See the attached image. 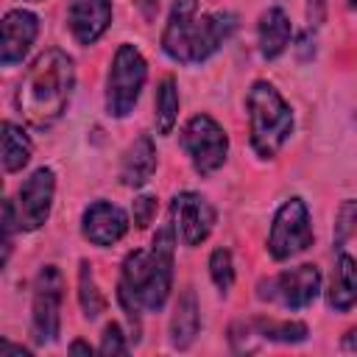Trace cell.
<instances>
[{
	"instance_id": "cell-1",
	"label": "cell",
	"mask_w": 357,
	"mask_h": 357,
	"mask_svg": "<svg viewBox=\"0 0 357 357\" xmlns=\"http://www.w3.org/2000/svg\"><path fill=\"white\" fill-rule=\"evenodd\" d=\"M173 248H176V226L170 220L153 234L151 248H137L123 259L117 298L137 332V340H139V310L159 312L173 290Z\"/></svg>"
},
{
	"instance_id": "cell-2",
	"label": "cell",
	"mask_w": 357,
	"mask_h": 357,
	"mask_svg": "<svg viewBox=\"0 0 357 357\" xmlns=\"http://www.w3.org/2000/svg\"><path fill=\"white\" fill-rule=\"evenodd\" d=\"M73 86H75L73 59L59 47H47L25 67L14 92V106L28 126L47 128L67 112Z\"/></svg>"
},
{
	"instance_id": "cell-3",
	"label": "cell",
	"mask_w": 357,
	"mask_h": 357,
	"mask_svg": "<svg viewBox=\"0 0 357 357\" xmlns=\"http://www.w3.org/2000/svg\"><path fill=\"white\" fill-rule=\"evenodd\" d=\"M251 148L259 159H273L293 134V109L271 81H254L245 95Z\"/></svg>"
},
{
	"instance_id": "cell-4",
	"label": "cell",
	"mask_w": 357,
	"mask_h": 357,
	"mask_svg": "<svg viewBox=\"0 0 357 357\" xmlns=\"http://www.w3.org/2000/svg\"><path fill=\"white\" fill-rule=\"evenodd\" d=\"M148 78V64L134 45H120L112 56L106 75V112L112 117H128L139 100Z\"/></svg>"
},
{
	"instance_id": "cell-5",
	"label": "cell",
	"mask_w": 357,
	"mask_h": 357,
	"mask_svg": "<svg viewBox=\"0 0 357 357\" xmlns=\"http://www.w3.org/2000/svg\"><path fill=\"white\" fill-rule=\"evenodd\" d=\"M181 148L198 176H212L229 156V134L209 114H192L181 128Z\"/></svg>"
},
{
	"instance_id": "cell-6",
	"label": "cell",
	"mask_w": 357,
	"mask_h": 357,
	"mask_svg": "<svg viewBox=\"0 0 357 357\" xmlns=\"http://www.w3.org/2000/svg\"><path fill=\"white\" fill-rule=\"evenodd\" d=\"M61 301H64V276L56 265H42L33 279V304H31V329L39 346L53 343L61 329Z\"/></svg>"
},
{
	"instance_id": "cell-7",
	"label": "cell",
	"mask_w": 357,
	"mask_h": 357,
	"mask_svg": "<svg viewBox=\"0 0 357 357\" xmlns=\"http://www.w3.org/2000/svg\"><path fill=\"white\" fill-rule=\"evenodd\" d=\"M310 245H312L310 209H307V204L301 198H290L273 215L271 234H268V254L276 262H284V259L298 257Z\"/></svg>"
},
{
	"instance_id": "cell-8",
	"label": "cell",
	"mask_w": 357,
	"mask_h": 357,
	"mask_svg": "<svg viewBox=\"0 0 357 357\" xmlns=\"http://www.w3.org/2000/svg\"><path fill=\"white\" fill-rule=\"evenodd\" d=\"M321 293V271L310 262L282 271L273 279H262L257 284V296L262 301H279L284 310H304Z\"/></svg>"
},
{
	"instance_id": "cell-9",
	"label": "cell",
	"mask_w": 357,
	"mask_h": 357,
	"mask_svg": "<svg viewBox=\"0 0 357 357\" xmlns=\"http://www.w3.org/2000/svg\"><path fill=\"white\" fill-rule=\"evenodd\" d=\"M215 206L201 195V192H178L173 195L170 201V220L176 226V234L178 240L187 245V248H195L201 245L212 229H215Z\"/></svg>"
},
{
	"instance_id": "cell-10",
	"label": "cell",
	"mask_w": 357,
	"mask_h": 357,
	"mask_svg": "<svg viewBox=\"0 0 357 357\" xmlns=\"http://www.w3.org/2000/svg\"><path fill=\"white\" fill-rule=\"evenodd\" d=\"M56 195V173L50 167H36L17 192V218L22 231H36L47 223Z\"/></svg>"
},
{
	"instance_id": "cell-11",
	"label": "cell",
	"mask_w": 357,
	"mask_h": 357,
	"mask_svg": "<svg viewBox=\"0 0 357 357\" xmlns=\"http://www.w3.org/2000/svg\"><path fill=\"white\" fill-rule=\"evenodd\" d=\"M81 231L92 245H114L128 231V215L112 201H95L81 215Z\"/></svg>"
},
{
	"instance_id": "cell-12",
	"label": "cell",
	"mask_w": 357,
	"mask_h": 357,
	"mask_svg": "<svg viewBox=\"0 0 357 357\" xmlns=\"http://www.w3.org/2000/svg\"><path fill=\"white\" fill-rule=\"evenodd\" d=\"M3 36H0V61L6 67H14L25 59L31 50L36 33H39V17L28 8H11L3 17Z\"/></svg>"
},
{
	"instance_id": "cell-13",
	"label": "cell",
	"mask_w": 357,
	"mask_h": 357,
	"mask_svg": "<svg viewBox=\"0 0 357 357\" xmlns=\"http://www.w3.org/2000/svg\"><path fill=\"white\" fill-rule=\"evenodd\" d=\"M237 31V14L231 11H212V14H198L195 28H192V42H190V64L206 61L218 47Z\"/></svg>"
},
{
	"instance_id": "cell-14",
	"label": "cell",
	"mask_w": 357,
	"mask_h": 357,
	"mask_svg": "<svg viewBox=\"0 0 357 357\" xmlns=\"http://www.w3.org/2000/svg\"><path fill=\"white\" fill-rule=\"evenodd\" d=\"M195 20H198V0H176L167 14L162 31V50L178 64H190V42H192Z\"/></svg>"
},
{
	"instance_id": "cell-15",
	"label": "cell",
	"mask_w": 357,
	"mask_h": 357,
	"mask_svg": "<svg viewBox=\"0 0 357 357\" xmlns=\"http://www.w3.org/2000/svg\"><path fill=\"white\" fill-rule=\"evenodd\" d=\"M67 22L78 45H95L112 22V0H73Z\"/></svg>"
},
{
	"instance_id": "cell-16",
	"label": "cell",
	"mask_w": 357,
	"mask_h": 357,
	"mask_svg": "<svg viewBox=\"0 0 357 357\" xmlns=\"http://www.w3.org/2000/svg\"><path fill=\"white\" fill-rule=\"evenodd\" d=\"M156 170V145L148 134H139L123 153L120 162V184L123 187H145Z\"/></svg>"
},
{
	"instance_id": "cell-17",
	"label": "cell",
	"mask_w": 357,
	"mask_h": 357,
	"mask_svg": "<svg viewBox=\"0 0 357 357\" xmlns=\"http://www.w3.org/2000/svg\"><path fill=\"white\" fill-rule=\"evenodd\" d=\"M290 39H293V25H290V17H287L279 6H273V8H268V11L259 14V22H257V42H259L262 59H268V61L279 59V56L287 50Z\"/></svg>"
},
{
	"instance_id": "cell-18",
	"label": "cell",
	"mask_w": 357,
	"mask_h": 357,
	"mask_svg": "<svg viewBox=\"0 0 357 357\" xmlns=\"http://www.w3.org/2000/svg\"><path fill=\"white\" fill-rule=\"evenodd\" d=\"M201 329V312H198V298L192 287H184L176 307H173V318H170V343L173 349H190L195 335Z\"/></svg>"
},
{
	"instance_id": "cell-19",
	"label": "cell",
	"mask_w": 357,
	"mask_h": 357,
	"mask_svg": "<svg viewBox=\"0 0 357 357\" xmlns=\"http://www.w3.org/2000/svg\"><path fill=\"white\" fill-rule=\"evenodd\" d=\"M326 304L335 312H349L357 304V259L340 254L332 271V282L326 290Z\"/></svg>"
},
{
	"instance_id": "cell-20",
	"label": "cell",
	"mask_w": 357,
	"mask_h": 357,
	"mask_svg": "<svg viewBox=\"0 0 357 357\" xmlns=\"http://www.w3.org/2000/svg\"><path fill=\"white\" fill-rule=\"evenodd\" d=\"M31 151H33V145H31V137L25 134V128L6 120L3 123V167H6V173L22 170L31 162Z\"/></svg>"
},
{
	"instance_id": "cell-21",
	"label": "cell",
	"mask_w": 357,
	"mask_h": 357,
	"mask_svg": "<svg viewBox=\"0 0 357 357\" xmlns=\"http://www.w3.org/2000/svg\"><path fill=\"white\" fill-rule=\"evenodd\" d=\"M153 120H156V131L162 137H167L178 120V86L173 75H165L156 86V100H153Z\"/></svg>"
},
{
	"instance_id": "cell-22",
	"label": "cell",
	"mask_w": 357,
	"mask_h": 357,
	"mask_svg": "<svg viewBox=\"0 0 357 357\" xmlns=\"http://www.w3.org/2000/svg\"><path fill=\"white\" fill-rule=\"evenodd\" d=\"M78 301H81L84 318H89V321H95L106 310V298L98 290V282L92 276V265L86 259H81V268H78Z\"/></svg>"
},
{
	"instance_id": "cell-23",
	"label": "cell",
	"mask_w": 357,
	"mask_h": 357,
	"mask_svg": "<svg viewBox=\"0 0 357 357\" xmlns=\"http://www.w3.org/2000/svg\"><path fill=\"white\" fill-rule=\"evenodd\" d=\"M259 337L262 340H276V343H301L307 340L310 329L301 321H273V318H254Z\"/></svg>"
},
{
	"instance_id": "cell-24",
	"label": "cell",
	"mask_w": 357,
	"mask_h": 357,
	"mask_svg": "<svg viewBox=\"0 0 357 357\" xmlns=\"http://www.w3.org/2000/svg\"><path fill=\"white\" fill-rule=\"evenodd\" d=\"M209 276L215 282V287L226 296L234 284V259H231V251L229 248H215L209 254Z\"/></svg>"
},
{
	"instance_id": "cell-25",
	"label": "cell",
	"mask_w": 357,
	"mask_h": 357,
	"mask_svg": "<svg viewBox=\"0 0 357 357\" xmlns=\"http://www.w3.org/2000/svg\"><path fill=\"white\" fill-rule=\"evenodd\" d=\"M259 340L262 337H259V329H257L254 318L251 321H234L229 326V343H231L234 351H257Z\"/></svg>"
},
{
	"instance_id": "cell-26",
	"label": "cell",
	"mask_w": 357,
	"mask_h": 357,
	"mask_svg": "<svg viewBox=\"0 0 357 357\" xmlns=\"http://www.w3.org/2000/svg\"><path fill=\"white\" fill-rule=\"evenodd\" d=\"M357 231V201H343L335 215V245L340 248L351 234Z\"/></svg>"
},
{
	"instance_id": "cell-27",
	"label": "cell",
	"mask_w": 357,
	"mask_h": 357,
	"mask_svg": "<svg viewBox=\"0 0 357 357\" xmlns=\"http://www.w3.org/2000/svg\"><path fill=\"white\" fill-rule=\"evenodd\" d=\"M98 351L100 354H126L128 351V346H126V335H123V329H120V324H106L103 326V335H100V346H98Z\"/></svg>"
},
{
	"instance_id": "cell-28",
	"label": "cell",
	"mask_w": 357,
	"mask_h": 357,
	"mask_svg": "<svg viewBox=\"0 0 357 357\" xmlns=\"http://www.w3.org/2000/svg\"><path fill=\"white\" fill-rule=\"evenodd\" d=\"M156 195H148V192H142V195H137L134 198V206H131V212H134V226L137 229H145L151 220H153V215H156Z\"/></svg>"
},
{
	"instance_id": "cell-29",
	"label": "cell",
	"mask_w": 357,
	"mask_h": 357,
	"mask_svg": "<svg viewBox=\"0 0 357 357\" xmlns=\"http://www.w3.org/2000/svg\"><path fill=\"white\" fill-rule=\"evenodd\" d=\"M296 53H298V59H301V61H310V59L315 56V39L310 42V31H304V33L298 36V45H296Z\"/></svg>"
},
{
	"instance_id": "cell-30",
	"label": "cell",
	"mask_w": 357,
	"mask_h": 357,
	"mask_svg": "<svg viewBox=\"0 0 357 357\" xmlns=\"http://www.w3.org/2000/svg\"><path fill=\"white\" fill-rule=\"evenodd\" d=\"M340 349H343V351H354V354H357V326H354V329H349V332L343 335Z\"/></svg>"
},
{
	"instance_id": "cell-31",
	"label": "cell",
	"mask_w": 357,
	"mask_h": 357,
	"mask_svg": "<svg viewBox=\"0 0 357 357\" xmlns=\"http://www.w3.org/2000/svg\"><path fill=\"white\" fill-rule=\"evenodd\" d=\"M0 354H17V357H28L31 351H28V349H22V346H14V343H8V340H3V343H0Z\"/></svg>"
},
{
	"instance_id": "cell-32",
	"label": "cell",
	"mask_w": 357,
	"mask_h": 357,
	"mask_svg": "<svg viewBox=\"0 0 357 357\" xmlns=\"http://www.w3.org/2000/svg\"><path fill=\"white\" fill-rule=\"evenodd\" d=\"M67 351H70V354H86V357H89V354H92V351H95V349H92V346H89V343H84V340H73V343H70V349H67Z\"/></svg>"
}]
</instances>
